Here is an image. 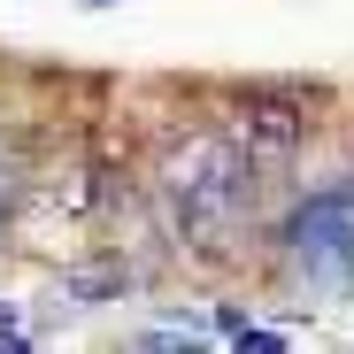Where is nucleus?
<instances>
[{
    "label": "nucleus",
    "mask_w": 354,
    "mask_h": 354,
    "mask_svg": "<svg viewBox=\"0 0 354 354\" xmlns=\"http://www.w3.org/2000/svg\"><path fill=\"white\" fill-rule=\"evenodd\" d=\"M292 254L324 292H354V201H316L292 223Z\"/></svg>",
    "instance_id": "1"
}]
</instances>
